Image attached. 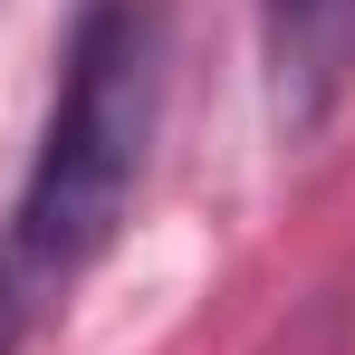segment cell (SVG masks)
Here are the masks:
<instances>
[{
    "label": "cell",
    "mask_w": 355,
    "mask_h": 355,
    "mask_svg": "<svg viewBox=\"0 0 355 355\" xmlns=\"http://www.w3.org/2000/svg\"><path fill=\"white\" fill-rule=\"evenodd\" d=\"M164 77H173L164 0H87L77 10L39 164L0 231V346L39 317V297H58L77 269H96L106 240L125 231L154 135H164Z\"/></svg>",
    "instance_id": "cell-1"
},
{
    "label": "cell",
    "mask_w": 355,
    "mask_h": 355,
    "mask_svg": "<svg viewBox=\"0 0 355 355\" xmlns=\"http://www.w3.org/2000/svg\"><path fill=\"white\" fill-rule=\"evenodd\" d=\"M259 77L279 144H317L355 96V0H259Z\"/></svg>",
    "instance_id": "cell-2"
}]
</instances>
